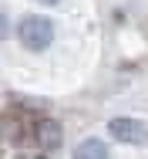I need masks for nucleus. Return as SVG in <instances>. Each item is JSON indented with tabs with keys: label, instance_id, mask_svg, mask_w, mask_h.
Masks as SVG:
<instances>
[{
	"label": "nucleus",
	"instance_id": "obj_1",
	"mask_svg": "<svg viewBox=\"0 0 148 159\" xmlns=\"http://www.w3.org/2000/svg\"><path fill=\"white\" fill-rule=\"evenodd\" d=\"M20 41L27 44L30 51H44L51 41H54V24L40 14H27L20 20Z\"/></svg>",
	"mask_w": 148,
	"mask_h": 159
},
{
	"label": "nucleus",
	"instance_id": "obj_2",
	"mask_svg": "<svg viewBox=\"0 0 148 159\" xmlns=\"http://www.w3.org/2000/svg\"><path fill=\"white\" fill-rule=\"evenodd\" d=\"M108 132H111L118 142H128V146L148 142V129L142 125L138 119H111V122H108Z\"/></svg>",
	"mask_w": 148,
	"mask_h": 159
},
{
	"label": "nucleus",
	"instance_id": "obj_3",
	"mask_svg": "<svg viewBox=\"0 0 148 159\" xmlns=\"http://www.w3.org/2000/svg\"><path fill=\"white\" fill-rule=\"evenodd\" d=\"M37 142H40V149L54 152V149L61 146V125H57V122H51V119L37 122Z\"/></svg>",
	"mask_w": 148,
	"mask_h": 159
},
{
	"label": "nucleus",
	"instance_id": "obj_4",
	"mask_svg": "<svg viewBox=\"0 0 148 159\" xmlns=\"http://www.w3.org/2000/svg\"><path fill=\"white\" fill-rule=\"evenodd\" d=\"M74 159H108V146L101 139H84L74 149Z\"/></svg>",
	"mask_w": 148,
	"mask_h": 159
},
{
	"label": "nucleus",
	"instance_id": "obj_5",
	"mask_svg": "<svg viewBox=\"0 0 148 159\" xmlns=\"http://www.w3.org/2000/svg\"><path fill=\"white\" fill-rule=\"evenodd\" d=\"M3 37H10V20H7V14H0V41Z\"/></svg>",
	"mask_w": 148,
	"mask_h": 159
},
{
	"label": "nucleus",
	"instance_id": "obj_6",
	"mask_svg": "<svg viewBox=\"0 0 148 159\" xmlns=\"http://www.w3.org/2000/svg\"><path fill=\"white\" fill-rule=\"evenodd\" d=\"M37 3H47V7H54V3H61V0H37Z\"/></svg>",
	"mask_w": 148,
	"mask_h": 159
},
{
	"label": "nucleus",
	"instance_id": "obj_7",
	"mask_svg": "<svg viewBox=\"0 0 148 159\" xmlns=\"http://www.w3.org/2000/svg\"><path fill=\"white\" fill-rule=\"evenodd\" d=\"M40 159H44V156H40Z\"/></svg>",
	"mask_w": 148,
	"mask_h": 159
},
{
	"label": "nucleus",
	"instance_id": "obj_8",
	"mask_svg": "<svg viewBox=\"0 0 148 159\" xmlns=\"http://www.w3.org/2000/svg\"><path fill=\"white\" fill-rule=\"evenodd\" d=\"M20 159H24V156H20Z\"/></svg>",
	"mask_w": 148,
	"mask_h": 159
}]
</instances>
